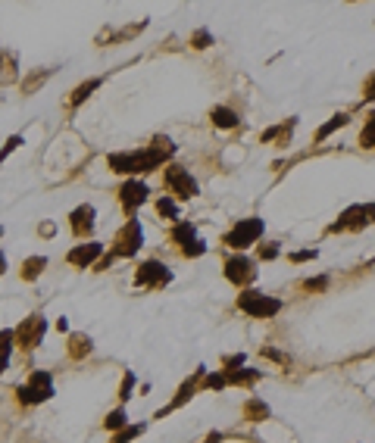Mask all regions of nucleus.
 I'll return each mask as SVG.
<instances>
[{"label": "nucleus", "mask_w": 375, "mask_h": 443, "mask_svg": "<svg viewBox=\"0 0 375 443\" xmlns=\"http://www.w3.org/2000/svg\"><path fill=\"white\" fill-rule=\"evenodd\" d=\"M175 153V144L169 138H153L151 147L144 150H129V153H109V169L122 172V175H138V172H153L160 169L169 156Z\"/></svg>", "instance_id": "obj_1"}, {"label": "nucleus", "mask_w": 375, "mask_h": 443, "mask_svg": "<svg viewBox=\"0 0 375 443\" xmlns=\"http://www.w3.org/2000/svg\"><path fill=\"white\" fill-rule=\"evenodd\" d=\"M22 406H38V403H47L53 397V375L50 371H31L28 381L16 390Z\"/></svg>", "instance_id": "obj_2"}, {"label": "nucleus", "mask_w": 375, "mask_h": 443, "mask_svg": "<svg viewBox=\"0 0 375 443\" xmlns=\"http://www.w3.org/2000/svg\"><path fill=\"white\" fill-rule=\"evenodd\" d=\"M238 310L247 312L250 319H272L281 312V300L266 297L260 290H244V294H238Z\"/></svg>", "instance_id": "obj_3"}, {"label": "nucleus", "mask_w": 375, "mask_h": 443, "mask_svg": "<svg viewBox=\"0 0 375 443\" xmlns=\"http://www.w3.org/2000/svg\"><path fill=\"white\" fill-rule=\"evenodd\" d=\"M375 222V203H359V207H350L344 216L335 222V225H328V231L332 234H338V231H359V228H366V225H372Z\"/></svg>", "instance_id": "obj_4"}, {"label": "nucleus", "mask_w": 375, "mask_h": 443, "mask_svg": "<svg viewBox=\"0 0 375 443\" xmlns=\"http://www.w3.org/2000/svg\"><path fill=\"white\" fill-rule=\"evenodd\" d=\"M141 241H144V231H141V222L138 219H129L125 225L119 228V234H116L113 241V256H135L141 250Z\"/></svg>", "instance_id": "obj_5"}, {"label": "nucleus", "mask_w": 375, "mask_h": 443, "mask_svg": "<svg viewBox=\"0 0 375 443\" xmlns=\"http://www.w3.org/2000/svg\"><path fill=\"white\" fill-rule=\"evenodd\" d=\"M260 234H263V219H244L225 234V244L241 253L244 247H250V244H256V237Z\"/></svg>", "instance_id": "obj_6"}, {"label": "nucleus", "mask_w": 375, "mask_h": 443, "mask_svg": "<svg viewBox=\"0 0 375 443\" xmlns=\"http://www.w3.org/2000/svg\"><path fill=\"white\" fill-rule=\"evenodd\" d=\"M44 331H47V322L41 319V315H28V319L16 328V346L26 350V353L35 350V346L44 340Z\"/></svg>", "instance_id": "obj_7"}, {"label": "nucleus", "mask_w": 375, "mask_h": 443, "mask_svg": "<svg viewBox=\"0 0 375 443\" xmlns=\"http://www.w3.org/2000/svg\"><path fill=\"white\" fill-rule=\"evenodd\" d=\"M172 241L182 247L185 256H203V253H207V244L197 237V228H194L191 222H175V228H172Z\"/></svg>", "instance_id": "obj_8"}, {"label": "nucleus", "mask_w": 375, "mask_h": 443, "mask_svg": "<svg viewBox=\"0 0 375 443\" xmlns=\"http://www.w3.org/2000/svg\"><path fill=\"white\" fill-rule=\"evenodd\" d=\"M166 187H169V194L178 197V200L197 197V181L188 175V169H182V165H169L166 169Z\"/></svg>", "instance_id": "obj_9"}, {"label": "nucleus", "mask_w": 375, "mask_h": 443, "mask_svg": "<svg viewBox=\"0 0 375 443\" xmlns=\"http://www.w3.org/2000/svg\"><path fill=\"white\" fill-rule=\"evenodd\" d=\"M172 281V272L163 263H156V259H151V263H144L135 272V284L138 288H163V284Z\"/></svg>", "instance_id": "obj_10"}, {"label": "nucleus", "mask_w": 375, "mask_h": 443, "mask_svg": "<svg viewBox=\"0 0 375 443\" xmlns=\"http://www.w3.org/2000/svg\"><path fill=\"white\" fill-rule=\"evenodd\" d=\"M225 278H229L232 284H238V288H244V284H250L256 278V268H254V263H250L247 256H229L225 259Z\"/></svg>", "instance_id": "obj_11"}, {"label": "nucleus", "mask_w": 375, "mask_h": 443, "mask_svg": "<svg viewBox=\"0 0 375 443\" xmlns=\"http://www.w3.org/2000/svg\"><path fill=\"white\" fill-rule=\"evenodd\" d=\"M144 200H147V185H144V181L131 178V181H125V185L119 187V203H122L125 216H131V212H135Z\"/></svg>", "instance_id": "obj_12"}, {"label": "nucleus", "mask_w": 375, "mask_h": 443, "mask_svg": "<svg viewBox=\"0 0 375 443\" xmlns=\"http://www.w3.org/2000/svg\"><path fill=\"white\" fill-rule=\"evenodd\" d=\"M203 375H207V368H197V371H194V375L191 378H188V381L182 384V387H178V393H175V400H172L169 403V406L166 409H160V412H156V418H163V415H166V412H172V409H182L185 406V403L188 400H191L194 397V393H197V387H200V381H203Z\"/></svg>", "instance_id": "obj_13"}, {"label": "nucleus", "mask_w": 375, "mask_h": 443, "mask_svg": "<svg viewBox=\"0 0 375 443\" xmlns=\"http://www.w3.org/2000/svg\"><path fill=\"white\" fill-rule=\"evenodd\" d=\"M100 256H104V244H78L75 250H69L66 259L78 268H88V266H97Z\"/></svg>", "instance_id": "obj_14"}, {"label": "nucleus", "mask_w": 375, "mask_h": 443, "mask_svg": "<svg viewBox=\"0 0 375 443\" xmlns=\"http://www.w3.org/2000/svg\"><path fill=\"white\" fill-rule=\"evenodd\" d=\"M69 228H72V234L75 237H88L94 231V207H78L72 216H69Z\"/></svg>", "instance_id": "obj_15"}, {"label": "nucleus", "mask_w": 375, "mask_h": 443, "mask_svg": "<svg viewBox=\"0 0 375 443\" xmlns=\"http://www.w3.org/2000/svg\"><path fill=\"white\" fill-rule=\"evenodd\" d=\"M91 350H94V346H91V337L88 334H69V344H66L69 359H85Z\"/></svg>", "instance_id": "obj_16"}, {"label": "nucleus", "mask_w": 375, "mask_h": 443, "mask_svg": "<svg viewBox=\"0 0 375 443\" xmlns=\"http://www.w3.org/2000/svg\"><path fill=\"white\" fill-rule=\"evenodd\" d=\"M260 375H263L260 368H234V371H225V381L238 387H250L254 381H260Z\"/></svg>", "instance_id": "obj_17"}, {"label": "nucleus", "mask_w": 375, "mask_h": 443, "mask_svg": "<svg viewBox=\"0 0 375 443\" xmlns=\"http://www.w3.org/2000/svg\"><path fill=\"white\" fill-rule=\"evenodd\" d=\"M13 346H16V331L13 328H4V331H0V375H4L6 366H10Z\"/></svg>", "instance_id": "obj_18"}, {"label": "nucleus", "mask_w": 375, "mask_h": 443, "mask_svg": "<svg viewBox=\"0 0 375 443\" xmlns=\"http://www.w3.org/2000/svg\"><path fill=\"white\" fill-rule=\"evenodd\" d=\"M241 412H244L247 422H263V418H269V406H266L260 397H250V400L244 403V409H241Z\"/></svg>", "instance_id": "obj_19"}, {"label": "nucleus", "mask_w": 375, "mask_h": 443, "mask_svg": "<svg viewBox=\"0 0 375 443\" xmlns=\"http://www.w3.org/2000/svg\"><path fill=\"white\" fill-rule=\"evenodd\" d=\"M210 119H213V125H219V128H238V113H232L225 106H213Z\"/></svg>", "instance_id": "obj_20"}, {"label": "nucleus", "mask_w": 375, "mask_h": 443, "mask_svg": "<svg viewBox=\"0 0 375 443\" xmlns=\"http://www.w3.org/2000/svg\"><path fill=\"white\" fill-rule=\"evenodd\" d=\"M97 88H100V78H91V82L78 84V88L72 91V97H69V106H78L82 100H88V94H91V91H97Z\"/></svg>", "instance_id": "obj_21"}, {"label": "nucleus", "mask_w": 375, "mask_h": 443, "mask_svg": "<svg viewBox=\"0 0 375 443\" xmlns=\"http://www.w3.org/2000/svg\"><path fill=\"white\" fill-rule=\"evenodd\" d=\"M44 266H47V259H44V256H31V259H26V266H22V278H26V281H35L38 275L44 272Z\"/></svg>", "instance_id": "obj_22"}, {"label": "nucleus", "mask_w": 375, "mask_h": 443, "mask_svg": "<svg viewBox=\"0 0 375 443\" xmlns=\"http://www.w3.org/2000/svg\"><path fill=\"white\" fill-rule=\"evenodd\" d=\"M16 78V57L13 53H0V84Z\"/></svg>", "instance_id": "obj_23"}, {"label": "nucleus", "mask_w": 375, "mask_h": 443, "mask_svg": "<svg viewBox=\"0 0 375 443\" xmlns=\"http://www.w3.org/2000/svg\"><path fill=\"white\" fill-rule=\"evenodd\" d=\"M104 428L107 431H122V428H129V415H125V409H113V412L107 415V422H104Z\"/></svg>", "instance_id": "obj_24"}, {"label": "nucleus", "mask_w": 375, "mask_h": 443, "mask_svg": "<svg viewBox=\"0 0 375 443\" xmlns=\"http://www.w3.org/2000/svg\"><path fill=\"white\" fill-rule=\"evenodd\" d=\"M144 431H147V425H129V428H122V431L113 434V443H129V440L141 437Z\"/></svg>", "instance_id": "obj_25"}, {"label": "nucleus", "mask_w": 375, "mask_h": 443, "mask_svg": "<svg viewBox=\"0 0 375 443\" xmlns=\"http://www.w3.org/2000/svg\"><path fill=\"white\" fill-rule=\"evenodd\" d=\"M359 144H363L366 150H375V113L366 119L363 131H359Z\"/></svg>", "instance_id": "obj_26"}, {"label": "nucleus", "mask_w": 375, "mask_h": 443, "mask_svg": "<svg viewBox=\"0 0 375 443\" xmlns=\"http://www.w3.org/2000/svg\"><path fill=\"white\" fill-rule=\"evenodd\" d=\"M200 387H203V390H222V387H229V381H225V371H213V375H203Z\"/></svg>", "instance_id": "obj_27"}, {"label": "nucleus", "mask_w": 375, "mask_h": 443, "mask_svg": "<svg viewBox=\"0 0 375 443\" xmlns=\"http://www.w3.org/2000/svg\"><path fill=\"white\" fill-rule=\"evenodd\" d=\"M156 212H160V216H166V219H172V222L178 219V207H175V200H169V197H160V200H156Z\"/></svg>", "instance_id": "obj_28"}, {"label": "nucleus", "mask_w": 375, "mask_h": 443, "mask_svg": "<svg viewBox=\"0 0 375 443\" xmlns=\"http://www.w3.org/2000/svg\"><path fill=\"white\" fill-rule=\"evenodd\" d=\"M344 125H347V116H344V113H338V116L332 119V122H328V125H322V128H319L316 141H325V138H328V134H332L335 128H344Z\"/></svg>", "instance_id": "obj_29"}, {"label": "nucleus", "mask_w": 375, "mask_h": 443, "mask_svg": "<svg viewBox=\"0 0 375 443\" xmlns=\"http://www.w3.org/2000/svg\"><path fill=\"white\" fill-rule=\"evenodd\" d=\"M131 387H135V371H125V378H122V384H119V400L122 403H129Z\"/></svg>", "instance_id": "obj_30"}, {"label": "nucleus", "mask_w": 375, "mask_h": 443, "mask_svg": "<svg viewBox=\"0 0 375 443\" xmlns=\"http://www.w3.org/2000/svg\"><path fill=\"white\" fill-rule=\"evenodd\" d=\"M191 44H194V47H197V50H203V47H210V44H213V35H210V31H207V28H200V31H194Z\"/></svg>", "instance_id": "obj_31"}, {"label": "nucleus", "mask_w": 375, "mask_h": 443, "mask_svg": "<svg viewBox=\"0 0 375 443\" xmlns=\"http://www.w3.org/2000/svg\"><path fill=\"white\" fill-rule=\"evenodd\" d=\"M263 356H266V359H272V362H278V366H291V356L272 350V346H263Z\"/></svg>", "instance_id": "obj_32"}, {"label": "nucleus", "mask_w": 375, "mask_h": 443, "mask_svg": "<svg viewBox=\"0 0 375 443\" xmlns=\"http://www.w3.org/2000/svg\"><path fill=\"white\" fill-rule=\"evenodd\" d=\"M303 288H307V290H325L328 278H325V275H322V278H307V281H303Z\"/></svg>", "instance_id": "obj_33"}, {"label": "nucleus", "mask_w": 375, "mask_h": 443, "mask_svg": "<svg viewBox=\"0 0 375 443\" xmlns=\"http://www.w3.org/2000/svg\"><path fill=\"white\" fill-rule=\"evenodd\" d=\"M307 259H316V250H300V253H291V263H307Z\"/></svg>", "instance_id": "obj_34"}, {"label": "nucleus", "mask_w": 375, "mask_h": 443, "mask_svg": "<svg viewBox=\"0 0 375 443\" xmlns=\"http://www.w3.org/2000/svg\"><path fill=\"white\" fill-rule=\"evenodd\" d=\"M276 256H278L276 244H266V247H260V259H276Z\"/></svg>", "instance_id": "obj_35"}, {"label": "nucleus", "mask_w": 375, "mask_h": 443, "mask_svg": "<svg viewBox=\"0 0 375 443\" xmlns=\"http://www.w3.org/2000/svg\"><path fill=\"white\" fill-rule=\"evenodd\" d=\"M22 144V138H19V134H13V138L10 141H6V147L4 150H0V156H6V153H10V150H16V147H19Z\"/></svg>", "instance_id": "obj_36"}, {"label": "nucleus", "mask_w": 375, "mask_h": 443, "mask_svg": "<svg viewBox=\"0 0 375 443\" xmlns=\"http://www.w3.org/2000/svg\"><path fill=\"white\" fill-rule=\"evenodd\" d=\"M366 100H375V75L369 78V82H366V94H363Z\"/></svg>", "instance_id": "obj_37"}, {"label": "nucleus", "mask_w": 375, "mask_h": 443, "mask_svg": "<svg viewBox=\"0 0 375 443\" xmlns=\"http://www.w3.org/2000/svg\"><path fill=\"white\" fill-rule=\"evenodd\" d=\"M203 443H222V434H219V431H213V434H207V440H203Z\"/></svg>", "instance_id": "obj_38"}, {"label": "nucleus", "mask_w": 375, "mask_h": 443, "mask_svg": "<svg viewBox=\"0 0 375 443\" xmlns=\"http://www.w3.org/2000/svg\"><path fill=\"white\" fill-rule=\"evenodd\" d=\"M6 272V259H4V253H0V275Z\"/></svg>", "instance_id": "obj_39"}]
</instances>
